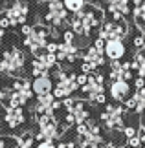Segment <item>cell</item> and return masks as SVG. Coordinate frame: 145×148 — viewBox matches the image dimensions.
Returning <instances> with one entry per match:
<instances>
[{"instance_id":"cell-1","label":"cell","mask_w":145,"mask_h":148,"mask_svg":"<svg viewBox=\"0 0 145 148\" xmlns=\"http://www.w3.org/2000/svg\"><path fill=\"white\" fill-rule=\"evenodd\" d=\"M103 15H105V13H103L99 8H96V5H90V8L81 9L79 13H75L74 18L70 20L72 31L75 33V35H79V37L88 35L96 26L101 24Z\"/></svg>"},{"instance_id":"cell-2","label":"cell","mask_w":145,"mask_h":148,"mask_svg":"<svg viewBox=\"0 0 145 148\" xmlns=\"http://www.w3.org/2000/svg\"><path fill=\"white\" fill-rule=\"evenodd\" d=\"M26 64V57L19 48L6 49L0 57V71L6 75H17Z\"/></svg>"},{"instance_id":"cell-3","label":"cell","mask_w":145,"mask_h":148,"mask_svg":"<svg viewBox=\"0 0 145 148\" xmlns=\"http://www.w3.org/2000/svg\"><path fill=\"white\" fill-rule=\"evenodd\" d=\"M55 77H57V82L53 86L55 99H68L79 88L75 73H66L65 70H55Z\"/></svg>"},{"instance_id":"cell-4","label":"cell","mask_w":145,"mask_h":148,"mask_svg":"<svg viewBox=\"0 0 145 148\" xmlns=\"http://www.w3.org/2000/svg\"><path fill=\"white\" fill-rule=\"evenodd\" d=\"M75 132L79 135V141L85 143L88 148H99L103 145V137H101V128L99 124L94 121H85L75 126Z\"/></svg>"},{"instance_id":"cell-5","label":"cell","mask_w":145,"mask_h":148,"mask_svg":"<svg viewBox=\"0 0 145 148\" xmlns=\"http://www.w3.org/2000/svg\"><path fill=\"white\" fill-rule=\"evenodd\" d=\"M33 95L31 82L28 79H17L13 82V88L8 95V106H24Z\"/></svg>"},{"instance_id":"cell-6","label":"cell","mask_w":145,"mask_h":148,"mask_svg":"<svg viewBox=\"0 0 145 148\" xmlns=\"http://www.w3.org/2000/svg\"><path fill=\"white\" fill-rule=\"evenodd\" d=\"M39 134L37 137L40 141H53L57 137H61L62 126H59V121L53 113H44V115H39Z\"/></svg>"},{"instance_id":"cell-7","label":"cell","mask_w":145,"mask_h":148,"mask_svg":"<svg viewBox=\"0 0 145 148\" xmlns=\"http://www.w3.org/2000/svg\"><path fill=\"white\" fill-rule=\"evenodd\" d=\"M81 92H83L92 102L105 104V77L99 75V73H90L88 82L81 88Z\"/></svg>"},{"instance_id":"cell-8","label":"cell","mask_w":145,"mask_h":148,"mask_svg":"<svg viewBox=\"0 0 145 148\" xmlns=\"http://www.w3.org/2000/svg\"><path fill=\"white\" fill-rule=\"evenodd\" d=\"M48 37H50V31L46 26H35L31 27V31L24 37V46L31 51L33 55H40L46 46H48Z\"/></svg>"},{"instance_id":"cell-9","label":"cell","mask_w":145,"mask_h":148,"mask_svg":"<svg viewBox=\"0 0 145 148\" xmlns=\"http://www.w3.org/2000/svg\"><path fill=\"white\" fill-rule=\"evenodd\" d=\"M129 35V26L127 22L121 20H107L101 24V38L103 40H123Z\"/></svg>"},{"instance_id":"cell-10","label":"cell","mask_w":145,"mask_h":148,"mask_svg":"<svg viewBox=\"0 0 145 148\" xmlns=\"http://www.w3.org/2000/svg\"><path fill=\"white\" fill-rule=\"evenodd\" d=\"M123 117L125 108L119 104H105V110L101 113V123L108 130H119L123 128Z\"/></svg>"},{"instance_id":"cell-11","label":"cell","mask_w":145,"mask_h":148,"mask_svg":"<svg viewBox=\"0 0 145 148\" xmlns=\"http://www.w3.org/2000/svg\"><path fill=\"white\" fill-rule=\"evenodd\" d=\"M55 66H57V57L53 53L42 51L31 62V73H33V77H42V75H48V71L53 70Z\"/></svg>"},{"instance_id":"cell-12","label":"cell","mask_w":145,"mask_h":148,"mask_svg":"<svg viewBox=\"0 0 145 148\" xmlns=\"http://www.w3.org/2000/svg\"><path fill=\"white\" fill-rule=\"evenodd\" d=\"M62 106L68 110V113L74 117V121L75 124H81V123H85V121H88V117H90V112H88V108H86V102L85 101H74V99H65L62 101Z\"/></svg>"},{"instance_id":"cell-13","label":"cell","mask_w":145,"mask_h":148,"mask_svg":"<svg viewBox=\"0 0 145 148\" xmlns=\"http://www.w3.org/2000/svg\"><path fill=\"white\" fill-rule=\"evenodd\" d=\"M28 11H30V8H28L26 2H19V0H15L11 5H8L2 13L8 16L9 24L11 26H17V24H24L26 22V16H28Z\"/></svg>"},{"instance_id":"cell-14","label":"cell","mask_w":145,"mask_h":148,"mask_svg":"<svg viewBox=\"0 0 145 148\" xmlns=\"http://www.w3.org/2000/svg\"><path fill=\"white\" fill-rule=\"evenodd\" d=\"M66 16H68V11L65 8V4H61V2H50L48 4V13H46V24H50V26H53V27H59L62 22L66 20Z\"/></svg>"},{"instance_id":"cell-15","label":"cell","mask_w":145,"mask_h":148,"mask_svg":"<svg viewBox=\"0 0 145 148\" xmlns=\"http://www.w3.org/2000/svg\"><path fill=\"white\" fill-rule=\"evenodd\" d=\"M24 123V110L20 106H4V124L9 130H17Z\"/></svg>"},{"instance_id":"cell-16","label":"cell","mask_w":145,"mask_h":148,"mask_svg":"<svg viewBox=\"0 0 145 148\" xmlns=\"http://www.w3.org/2000/svg\"><path fill=\"white\" fill-rule=\"evenodd\" d=\"M62 104L59 101H55L53 93H46V95H39L37 104H35V113L44 115V113H53L57 108H61Z\"/></svg>"},{"instance_id":"cell-17","label":"cell","mask_w":145,"mask_h":148,"mask_svg":"<svg viewBox=\"0 0 145 148\" xmlns=\"http://www.w3.org/2000/svg\"><path fill=\"white\" fill-rule=\"evenodd\" d=\"M108 77L112 79V82H116V81H129V79H132V66H130V62H118V60H114L112 64H110Z\"/></svg>"},{"instance_id":"cell-18","label":"cell","mask_w":145,"mask_h":148,"mask_svg":"<svg viewBox=\"0 0 145 148\" xmlns=\"http://www.w3.org/2000/svg\"><path fill=\"white\" fill-rule=\"evenodd\" d=\"M107 11L112 15L114 20H121L125 15L130 13V0H108Z\"/></svg>"},{"instance_id":"cell-19","label":"cell","mask_w":145,"mask_h":148,"mask_svg":"<svg viewBox=\"0 0 145 148\" xmlns=\"http://www.w3.org/2000/svg\"><path fill=\"white\" fill-rule=\"evenodd\" d=\"M83 62L90 68L92 71H94L96 68H99V66L105 64V51L97 49L96 46H90L88 49H86V53L83 55Z\"/></svg>"},{"instance_id":"cell-20","label":"cell","mask_w":145,"mask_h":148,"mask_svg":"<svg viewBox=\"0 0 145 148\" xmlns=\"http://www.w3.org/2000/svg\"><path fill=\"white\" fill-rule=\"evenodd\" d=\"M129 93H130V84L129 81H116L110 84V95L114 101L118 102H127L129 101Z\"/></svg>"},{"instance_id":"cell-21","label":"cell","mask_w":145,"mask_h":148,"mask_svg":"<svg viewBox=\"0 0 145 148\" xmlns=\"http://www.w3.org/2000/svg\"><path fill=\"white\" fill-rule=\"evenodd\" d=\"M57 62H66V64H72L77 57V48L74 44H68V42H61L59 44V49H57Z\"/></svg>"},{"instance_id":"cell-22","label":"cell","mask_w":145,"mask_h":148,"mask_svg":"<svg viewBox=\"0 0 145 148\" xmlns=\"http://www.w3.org/2000/svg\"><path fill=\"white\" fill-rule=\"evenodd\" d=\"M125 46H123V40H107L105 42V55L108 57L110 60H119L123 59L125 55Z\"/></svg>"},{"instance_id":"cell-23","label":"cell","mask_w":145,"mask_h":148,"mask_svg":"<svg viewBox=\"0 0 145 148\" xmlns=\"http://www.w3.org/2000/svg\"><path fill=\"white\" fill-rule=\"evenodd\" d=\"M31 88H33V93L39 97V95H46V93L53 92V82H51L50 75H42V77H37L33 81Z\"/></svg>"},{"instance_id":"cell-24","label":"cell","mask_w":145,"mask_h":148,"mask_svg":"<svg viewBox=\"0 0 145 148\" xmlns=\"http://www.w3.org/2000/svg\"><path fill=\"white\" fill-rule=\"evenodd\" d=\"M125 106L134 110V112H145V88L136 90L134 95L125 102Z\"/></svg>"},{"instance_id":"cell-25","label":"cell","mask_w":145,"mask_h":148,"mask_svg":"<svg viewBox=\"0 0 145 148\" xmlns=\"http://www.w3.org/2000/svg\"><path fill=\"white\" fill-rule=\"evenodd\" d=\"M130 66H132V70L138 73V77L145 79V49H140L134 57H132Z\"/></svg>"},{"instance_id":"cell-26","label":"cell","mask_w":145,"mask_h":148,"mask_svg":"<svg viewBox=\"0 0 145 148\" xmlns=\"http://www.w3.org/2000/svg\"><path fill=\"white\" fill-rule=\"evenodd\" d=\"M17 143H19V148H35L33 146V143H35V135L26 132V134H22V135L17 137Z\"/></svg>"},{"instance_id":"cell-27","label":"cell","mask_w":145,"mask_h":148,"mask_svg":"<svg viewBox=\"0 0 145 148\" xmlns=\"http://www.w3.org/2000/svg\"><path fill=\"white\" fill-rule=\"evenodd\" d=\"M66 11H72V13H79L81 9H85V0H62Z\"/></svg>"},{"instance_id":"cell-28","label":"cell","mask_w":145,"mask_h":148,"mask_svg":"<svg viewBox=\"0 0 145 148\" xmlns=\"http://www.w3.org/2000/svg\"><path fill=\"white\" fill-rule=\"evenodd\" d=\"M132 15H134L138 26H143V22H145V0H142L140 4L134 5V11H132Z\"/></svg>"},{"instance_id":"cell-29","label":"cell","mask_w":145,"mask_h":148,"mask_svg":"<svg viewBox=\"0 0 145 148\" xmlns=\"http://www.w3.org/2000/svg\"><path fill=\"white\" fill-rule=\"evenodd\" d=\"M0 148H19V143L13 137H2L0 135Z\"/></svg>"},{"instance_id":"cell-30","label":"cell","mask_w":145,"mask_h":148,"mask_svg":"<svg viewBox=\"0 0 145 148\" xmlns=\"http://www.w3.org/2000/svg\"><path fill=\"white\" fill-rule=\"evenodd\" d=\"M132 44H134V48H138V51H140V49H145V38H143V35H138V37H134V40H132Z\"/></svg>"},{"instance_id":"cell-31","label":"cell","mask_w":145,"mask_h":148,"mask_svg":"<svg viewBox=\"0 0 145 148\" xmlns=\"http://www.w3.org/2000/svg\"><path fill=\"white\" fill-rule=\"evenodd\" d=\"M74 37H75V33L70 29V31H65L62 33V42H68V44H74Z\"/></svg>"},{"instance_id":"cell-32","label":"cell","mask_w":145,"mask_h":148,"mask_svg":"<svg viewBox=\"0 0 145 148\" xmlns=\"http://www.w3.org/2000/svg\"><path fill=\"white\" fill-rule=\"evenodd\" d=\"M127 141H129V146H130V148H140V146H142L140 135H134V137H130V139H127Z\"/></svg>"},{"instance_id":"cell-33","label":"cell","mask_w":145,"mask_h":148,"mask_svg":"<svg viewBox=\"0 0 145 148\" xmlns=\"http://www.w3.org/2000/svg\"><path fill=\"white\" fill-rule=\"evenodd\" d=\"M86 82H88V75H86V73H81V75H77V84H79L81 88H83Z\"/></svg>"},{"instance_id":"cell-34","label":"cell","mask_w":145,"mask_h":148,"mask_svg":"<svg viewBox=\"0 0 145 148\" xmlns=\"http://www.w3.org/2000/svg\"><path fill=\"white\" fill-rule=\"evenodd\" d=\"M37 148H57V146L53 145V141H40L37 145Z\"/></svg>"},{"instance_id":"cell-35","label":"cell","mask_w":145,"mask_h":148,"mask_svg":"<svg viewBox=\"0 0 145 148\" xmlns=\"http://www.w3.org/2000/svg\"><path fill=\"white\" fill-rule=\"evenodd\" d=\"M57 49H59V44H55V42H50L48 46H46V51H48V53H57Z\"/></svg>"},{"instance_id":"cell-36","label":"cell","mask_w":145,"mask_h":148,"mask_svg":"<svg viewBox=\"0 0 145 148\" xmlns=\"http://www.w3.org/2000/svg\"><path fill=\"white\" fill-rule=\"evenodd\" d=\"M125 135H127V139H130V137H134V135H138V132L132 126H127L125 128Z\"/></svg>"},{"instance_id":"cell-37","label":"cell","mask_w":145,"mask_h":148,"mask_svg":"<svg viewBox=\"0 0 145 148\" xmlns=\"http://www.w3.org/2000/svg\"><path fill=\"white\" fill-rule=\"evenodd\" d=\"M57 148H77V145H75L74 141H66V143H61Z\"/></svg>"},{"instance_id":"cell-38","label":"cell","mask_w":145,"mask_h":148,"mask_svg":"<svg viewBox=\"0 0 145 148\" xmlns=\"http://www.w3.org/2000/svg\"><path fill=\"white\" fill-rule=\"evenodd\" d=\"M134 86H136V90H142V88H145V79L138 77V79H136V82H134Z\"/></svg>"},{"instance_id":"cell-39","label":"cell","mask_w":145,"mask_h":148,"mask_svg":"<svg viewBox=\"0 0 145 148\" xmlns=\"http://www.w3.org/2000/svg\"><path fill=\"white\" fill-rule=\"evenodd\" d=\"M94 46H96L97 49H101V51H105V40H103V38L99 37V38H97V40H96V44H94Z\"/></svg>"},{"instance_id":"cell-40","label":"cell","mask_w":145,"mask_h":148,"mask_svg":"<svg viewBox=\"0 0 145 148\" xmlns=\"http://www.w3.org/2000/svg\"><path fill=\"white\" fill-rule=\"evenodd\" d=\"M6 99H8V92H6V90H4L2 86H0V104H2V102H4Z\"/></svg>"},{"instance_id":"cell-41","label":"cell","mask_w":145,"mask_h":148,"mask_svg":"<svg viewBox=\"0 0 145 148\" xmlns=\"http://www.w3.org/2000/svg\"><path fill=\"white\" fill-rule=\"evenodd\" d=\"M30 31H31V27H30V26H26V24L22 26V33H24V35H28Z\"/></svg>"},{"instance_id":"cell-42","label":"cell","mask_w":145,"mask_h":148,"mask_svg":"<svg viewBox=\"0 0 145 148\" xmlns=\"http://www.w3.org/2000/svg\"><path fill=\"white\" fill-rule=\"evenodd\" d=\"M2 38H4V27L0 26V44H2Z\"/></svg>"},{"instance_id":"cell-43","label":"cell","mask_w":145,"mask_h":148,"mask_svg":"<svg viewBox=\"0 0 145 148\" xmlns=\"http://www.w3.org/2000/svg\"><path fill=\"white\" fill-rule=\"evenodd\" d=\"M96 2H108V0H96Z\"/></svg>"},{"instance_id":"cell-44","label":"cell","mask_w":145,"mask_h":148,"mask_svg":"<svg viewBox=\"0 0 145 148\" xmlns=\"http://www.w3.org/2000/svg\"><path fill=\"white\" fill-rule=\"evenodd\" d=\"M50 2H61V0H50Z\"/></svg>"},{"instance_id":"cell-45","label":"cell","mask_w":145,"mask_h":148,"mask_svg":"<svg viewBox=\"0 0 145 148\" xmlns=\"http://www.w3.org/2000/svg\"><path fill=\"white\" fill-rule=\"evenodd\" d=\"M35 2H44V0H35Z\"/></svg>"},{"instance_id":"cell-46","label":"cell","mask_w":145,"mask_h":148,"mask_svg":"<svg viewBox=\"0 0 145 148\" xmlns=\"http://www.w3.org/2000/svg\"><path fill=\"white\" fill-rule=\"evenodd\" d=\"M105 148H114V146H105Z\"/></svg>"},{"instance_id":"cell-47","label":"cell","mask_w":145,"mask_h":148,"mask_svg":"<svg viewBox=\"0 0 145 148\" xmlns=\"http://www.w3.org/2000/svg\"><path fill=\"white\" fill-rule=\"evenodd\" d=\"M142 35H143V38H145V33H142Z\"/></svg>"}]
</instances>
